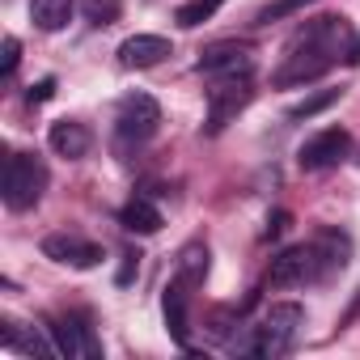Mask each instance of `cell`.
I'll return each instance as SVG.
<instances>
[{
    "label": "cell",
    "mask_w": 360,
    "mask_h": 360,
    "mask_svg": "<svg viewBox=\"0 0 360 360\" xmlns=\"http://www.w3.org/2000/svg\"><path fill=\"white\" fill-rule=\"evenodd\" d=\"M352 51V26L343 13H322V18H309L305 26H297V34L288 39L284 47V60L276 68V85L288 89V85H309L318 81L322 72H330L339 60H347Z\"/></svg>",
    "instance_id": "cell-1"
},
{
    "label": "cell",
    "mask_w": 360,
    "mask_h": 360,
    "mask_svg": "<svg viewBox=\"0 0 360 360\" xmlns=\"http://www.w3.org/2000/svg\"><path fill=\"white\" fill-rule=\"evenodd\" d=\"M301 326H305V309H301L297 301H276V305L259 318V326L250 330V339L242 343V352H246V356H259V360H276V356L292 352Z\"/></svg>",
    "instance_id": "cell-2"
},
{
    "label": "cell",
    "mask_w": 360,
    "mask_h": 360,
    "mask_svg": "<svg viewBox=\"0 0 360 360\" xmlns=\"http://www.w3.org/2000/svg\"><path fill=\"white\" fill-rule=\"evenodd\" d=\"M51 183L47 161L39 153H13L5 165V208L9 212H30Z\"/></svg>",
    "instance_id": "cell-3"
},
{
    "label": "cell",
    "mask_w": 360,
    "mask_h": 360,
    "mask_svg": "<svg viewBox=\"0 0 360 360\" xmlns=\"http://www.w3.org/2000/svg\"><path fill=\"white\" fill-rule=\"evenodd\" d=\"M318 280H326V263H322L314 238L280 250L271 259V267H267V284L271 288H305V284H318Z\"/></svg>",
    "instance_id": "cell-4"
},
{
    "label": "cell",
    "mask_w": 360,
    "mask_h": 360,
    "mask_svg": "<svg viewBox=\"0 0 360 360\" xmlns=\"http://www.w3.org/2000/svg\"><path fill=\"white\" fill-rule=\"evenodd\" d=\"M250 98H255L250 72H246V77H212V85H208V119H204V131H208V136L225 131V127L238 119V110H246Z\"/></svg>",
    "instance_id": "cell-5"
},
{
    "label": "cell",
    "mask_w": 360,
    "mask_h": 360,
    "mask_svg": "<svg viewBox=\"0 0 360 360\" xmlns=\"http://www.w3.org/2000/svg\"><path fill=\"white\" fill-rule=\"evenodd\" d=\"M161 127V106L153 94H127L115 110V136L123 148H136L144 140H153Z\"/></svg>",
    "instance_id": "cell-6"
},
{
    "label": "cell",
    "mask_w": 360,
    "mask_h": 360,
    "mask_svg": "<svg viewBox=\"0 0 360 360\" xmlns=\"http://www.w3.org/2000/svg\"><path fill=\"white\" fill-rule=\"evenodd\" d=\"M47 335H51L56 352L68 360H98L102 356V339L94 335L89 314H56L47 322Z\"/></svg>",
    "instance_id": "cell-7"
},
{
    "label": "cell",
    "mask_w": 360,
    "mask_h": 360,
    "mask_svg": "<svg viewBox=\"0 0 360 360\" xmlns=\"http://www.w3.org/2000/svg\"><path fill=\"white\" fill-rule=\"evenodd\" d=\"M343 157H352V136H347V127H322L318 136H309V140L297 148V165L309 169V174L330 169V165H339Z\"/></svg>",
    "instance_id": "cell-8"
},
{
    "label": "cell",
    "mask_w": 360,
    "mask_h": 360,
    "mask_svg": "<svg viewBox=\"0 0 360 360\" xmlns=\"http://www.w3.org/2000/svg\"><path fill=\"white\" fill-rule=\"evenodd\" d=\"M204 77H246L255 72V51L238 39H225V43H212L200 51V64H195Z\"/></svg>",
    "instance_id": "cell-9"
},
{
    "label": "cell",
    "mask_w": 360,
    "mask_h": 360,
    "mask_svg": "<svg viewBox=\"0 0 360 360\" xmlns=\"http://www.w3.org/2000/svg\"><path fill=\"white\" fill-rule=\"evenodd\" d=\"M43 255L60 267H77V271H94L102 263V246L81 238V233H51L43 238Z\"/></svg>",
    "instance_id": "cell-10"
},
{
    "label": "cell",
    "mask_w": 360,
    "mask_h": 360,
    "mask_svg": "<svg viewBox=\"0 0 360 360\" xmlns=\"http://www.w3.org/2000/svg\"><path fill=\"white\" fill-rule=\"evenodd\" d=\"M187 305H191V288L174 276V280L165 284V292H161V314H165V330L174 335V343H183V347H187V335H191V326H187Z\"/></svg>",
    "instance_id": "cell-11"
},
{
    "label": "cell",
    "mask_w": 360,
    "mask_h": 360,
    "mask_svg": "<svg viewBox=\"0 0 360 360\" xmlns=\"http://www.w3.org/2000/svg\"><path fill=\"white\" fill-rule=\"evenodd\" d=\"M115 56H119L123 68H153V64H161L169 56V39H161V34H131V39L119 43Z\"/></svg>",
    "instance_id": "cell-12"
},
{
    "label": "cell",
    "mask_w": 360,
    "mask_h": 360,
    "mask_svg": "<svg viewBox=\"0 0 360 360\" xmlns=\"http://www.w3.org/2000/svg\"><path fill=\"white\" fill-rule=\"evenodd\" d=\"M47 144H51V153H56V157L77 161V157H85V153H89L94 136H89V127H85V123H77V119H56V123H51V131H47Z\"/></svg>",
    "instance_id": "cell-13"
},
{
    "label": "cell",
    "mask_w": 360,
    "mask_h": 360,
    "mask_svg": "<svg viewBox=\"0 0 360 360\" xmlns=\"http://www.w3.org/2000/svg\"><path fill=\"white\" fill-rule=\"evenodd\" d=\"M119 225H123L127 233L148 238V233H157V229H161V208H157L148 195H131V200L119 208Z\"/></svg>",
    "instance_id": "cell-14"
},
{
    "label": "cell",
    "mask_w": 360,
    "mask_h": 360,
    "mask_svg": "<svg viewBox=\"0 0 360 360\" xmlns=\"http://www.w3.org/2000/svg\"><path fill=\"white\" fill-rule=\"evenodd\" d=\"M208 267H212V250H208L204 242H187L183 250H178V267H174V276L183 280L187 288H204Z\"/></svg>",
    "instance_id": "cell-15"
},
{
    "label": "cell",
    "mask_w": 360,
    "mask_h": 360,
    "mask_svg": "<svg viewBox=\"0 0 360 360\" xmlns=\"http://www.w3.org/2000/svg\"><path fill=\"white\" fill-rule=\"evenodd\" d=\"M77 13V0H30V22L43 30V34H56L72 22Z\"/></svg>",
    "instance_id": "cell-16"
},
{
    "label": "cell",
    "mask_w": 360,
    "mask_h": 360,
    "mask_svg": "<svg viewBox=\"0 0 360 360\" xmlns=\"http://www.w3.org/2000/svg\"><path fill=\"white\" fill-rule=\"evenodd\" d=\"M0 343H5V347H18V352H30V356H60L56 343H47L39 330H22V322H13V318L0 322Z\"/></svg>",
    "instance_id": "cell-17"
},
{
    "label": "cell",
    "mask_w": 360,
    "mask_h": 360,
    "mask_svg": "<svg viewBox=\"0 0 360 360\" xmlns=\"http://www.w3.org/2000/svg\"><path fill=\"white\" fill-rule=\"evenodd\" d=\"M221 5H225V0H187V5H178V13H174V22H178V26H183V30H195V26H204V22H212Z\"/></svg>",
    "instance_id": "cell-18"
},
{
    "label": "cell",
    "mask_w": 360,
    "mask_h": 360,
    "mask_svg": "<svg viewBox=\"0 0 360 360\" xmlns=\"http://www.w3.org/2000/svg\"><path fill=\"white\" fill-rule=\"evenodd\" d=\"M339 94H343V89H318V94H309V98H301L297 106H288V123H301V119H314V115H322V110H330V106L339 102Z\"/></svg>",
    "instance_id": "cell-19"
},
{
    "label": "cell",
    "mask_w": 360,
    "mask_h": 360,
    "mask_svg": "<svg viewBox=\"0 0 360 360\" xmlns=\"http://www.w3.org/2000/svg\"><path fill=\"white\" fill-rule=\"evenodd\" d=\"M81 13H85V22L89 26H110V22H119V13H123V5L119 0H81Z\"/></svg>",
    "instance_id": "cell-20"
},
{
    "label": "cell",
    "mask_w": 360,
    "mask_h": 360,
    "mask_svg": "<svg viewBox=\"0 0 360 360\" xmlns=\"http://www.w3.org/2000/svg\"><path fill=\"white\" fill-rule=\"evenodd\" d=\"M305 5H314V0H271V5H263L255 13V26H271V22H284L292 13H301Z\"/></svg>",
    "instance_id": "cell-21"
},
{
    "label": "cell",
    "mask_w": 360,
    "mask_h": 360,
    "mask_svg": "<svg viewBox=\"0 0 360 360\" xmlns=\"http://www.w3.org/2000/svg\"><path fill=\"white\" fill-rule=\"evenodd\" d=\"M18 60H22V43L9 34V39H5V56H0V77H5V81H13V72H18Z\"/></svg>",
    "instance_id": "cell-22"
},
{
    "label": "cell",
    "mask_w": 360,
    "mask_h": 360,
    "mask_svg": "<svg viewBox=\"0 0 360 360\" xmlns=\"http://www.w3.org/2000/svg\"><path fill=\"white\" fill-rule=\"evenodd\" d=\"M136 271H140V255H136V250H127V255H123V263H119L115 284H131V280H136Z\"/></svg>",
    "instance_id": "cell-23"
},
{
    "label": "cell",
    "mask_w": 360,
    "mask_h": 360,
    "mask_svg": "<svg viewBox=\"0 0 360 360\" xmlns=\"http://www.w3.org/2000/svg\"><path fill=\"white\" fill-rule=\"evenodd\" d=\"M51 94H56V81H51V77H43V81H39V85H34V89L26 94V102H30V106H43V102L51 98Z\"/></svg>",
    "instance_id": "cell-24"
},
{
    "label": "cell",
    "mask_w": 360,
    "mask_h": 360,
    "mask_svg": "<svg viewBox=\"0 0 360 360\" xmlns=\"http://www.w3.org/2000/svg\"><path fill=\"white\" fill-rule=\"evenodd\" d=\"M284 229H288V212H276V217L267 221V238H280Z\"/></svg>",
    "instance_id": "cell-25"
}]
</instances>
